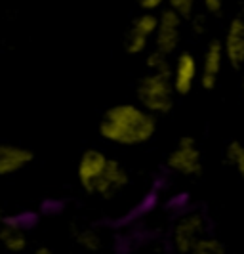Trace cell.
Listing matches in <instances>:
<instances>
[{
  "mask_svg": "<svg viewBox=\"0 0 244 254\" xmlns=\"http://www.w3.org/2000/svg\"><path fill=\"white\" fill-rule=\"evenodd\" d=\"M151 40H153V38L140 33L138 29L128 27V31H126V35H124V52H126L128 56H142V54H147Z\"/></svg>",
  "mask_w": 244,
  "mask_h": 254,
  "instance_id": "cell-13",
  "label": "cell"
},
{
  "mask_svg": "<svg viewBox=\"0 0 244 254\" xmlns=\"http://www.w3.org/2000/svg\"><path fill=\"white\" fill-rule=\"evenodd\" d=\"M189 23L193 27L195 35H204L208 29V21H206V13H193V17L189 19Z\"/></svg>",
  "mask_w": 244,
  "mask_h": 254,
  "instance_id": "cell-20",
  "label": "cell"
},
{
  "mask_svg": "<svg viewBox=\"0 0 244 254\" xmlns=\"http://www.w3.org/2000/svg\"><path fill=\"white\" fill-rule=\"evenodd\" d=\"M136 100L143 109H147L156 117L168 115L176 103V92L172 86L170 75H160L151 71L143 75L136 84Z\"/></svg>",
  "mask_w": 244,
  "mask_h": 254,
  "instance_id": "cell-2",
  "label": "cell"
},
{
  "mask_svg": "<svg viewBox=\"0 0 244 254\" xmlns=\"http://www.w3.org/2000/svg\"><path fill=\"white\" fill-rule=\"evenodd\" d=\"M136 4L140 6L142 12H158L164 8L166 0H136Z\"/></svg>",
  "mask_w": 244,
  "mask_h": 254,
  "instance_id": "cell-21",
  "label": "cell"
},
{
  "mask_svg": "<svg viewBox=\"0 0 244 254\" xmlns=\"http://www.w3.org/2000/svg\"><path fill=\"white\" fill-rule=\"evenodd\" d=\"M37 254H51V249L50 247H37Z\"/></svg>",
  "mask_w": 244,
  "mask_h": 254,
  "instance_id": "cell-23",
  "label": "cell"
},
{
  "mask_svg": "<svg viewBox=\"0 0 244 254\" xmlns=\"http://www.w3.org/2000/svg\"><path fill=\"white\" fill-rule=\"evenodd\" d=\"M166 168L183 178H195L202 174V153L198 149L195 138L191 136L180 138L176 147L168 153Z\"/></svg>",
  "mask_w": 244,
  "mask_h": 254,
  "instance_id": "cell-3",
  "label": "cell"
},
{
  "mask_svg": "<svg viewBox=\"0 0 244 254\" xmlns=\"http://www.w3.org/2000/svg\"><path fill=\"white\" fill-rule=\"evenodd\" d=\"M196 4H198V0H166L164 6L178 13L183 21H189L193 17V13L196 12Z\"/></svg>",
  "mask_w": 244,
  "mask_h": 254,
  "instance_id": "cell-19",
  "label": "cell"
},
{
  "mask_svg": "<svg viewBox=\"0 0 244 254\" xmlns=\"http://www.w3.org/2000/svg\"><path fill=\"white\" fill-rule=\"evenodd\" d=\"M223 64H225V58H223V44L218 38H212L204 48L202 54V60L198 65V82L200 86L210 92L218 86L219 75L223 71Z\"/></svg>",
  "mask_w": 244,
  "mask_h": 254,
  "instance_id": "cell-8",
  "label": "cell"
},
{
  "mask_svg": "<svg viewBox=\"0 0 244 254\" xmlns=\"http://www.w3.org/2000/svg\"><path fill=\"white\" fill-rule=\"evenodd\" d=\"M156 25H158V15L154 12H142L140 15L134 17V21L130 23V27L138 29L140 33L147 35V37L153 38L154 31H156Z\"/></svg>",
  "mask_w": 244,
  "mask_h": 254,
  "instance_id": "cell-17",
  "label": "cell"
},
{
  "mask_svg": "<svg viewBox=\"0 0 244 254\" xmlns=\"http://www.w3.org/2000/svg\"><path fill=\"white\" fill-rule=\"evenodd\" d=\"M145 67H147V71H151V73L170 75V73H172V60H170L168 54L153 48L151 52L147 50V56H145Z\"/></svg>",
  "mask_w": 244,
  "mask_h": 254,
  "instance_id": "cell-15",
  "label": "cell"
},
{
  "mask_svg": "<svg viewBox=\"0 0 244 254\" xmlns=\"http://www.w3.org/2000/svg\"><path fill=\"white\" fill-rule=\"evenodd\" d=\"M35 161V151L17 143H0V178L13 176Z\"/></svg>",
  "mask_w": 244,
  "mask_h": 254,
  "instance_id": "cell-11",
  "label": "cell"
},
{
  "mask_svg": "<svg viewBox=\"0 0 244 254\" xmlns=\"http://www.w3.org/2000/svg\"><path fill=\"white\" fill-rule=\"evenodd\" d=\"M241 88H243V98H244V76H243V82H241Z\"/></svg>",
  "mask_w": 244,
  "mask_h": 254,
  "instance_id": "cell-24",
  "label": "cell"
},
{
  "mask_svg": "<svg viewBox=\"0 0 244 254\" xmlns=\"http://www.w3.org/2000/svg\"><path fill=\"white\" fill-rule=\"evenodd\" d=\"M225 253V245L219 241L214 235H202L198 241L195 243L191 254H223Z\"/></svg>",
  "mask_w": 244,
  "mask_h": 254,
  "instance_id": "cell-16",
  "label": "cell"
},
{
  "mask_svg": "<svg viewBox=\"0 0 244 254\" xmlns=\"http://www.w3.org/2000/svg\"><path fill=\"white\" fill-rule=\"evenodd\" d=\"M75 239H77V243L82 247V249H86V251H90V253L99 251V249H101V245H103L99 233H98V231H94V229H90V228L78 229L77 233H75Z\"/></svg>",
  "mask_w": 244,
  "mask_h": 254,
  "instance_id": "cell-18",
  "label": "cell"
},
{
  "mask_svg": "<svg viewBox=\"0 0 244 254\" xmlns=\"http://www.w3.org/2000/svg\"><path fill=\"white\" fill-rule=\"evenodd\" d=\"M208 229V222L202 212H187L178 222L174 224L172 229V245L180 254H191L195 243L198 241Z\"/></svg>",
  "mask_w": 244,
  "mask_h": 254,
  "instance_id": "cell-4",
  "label": "cell"
},
{
  "mask_svg": "<svg viewBox=\"0 0 244 254\" xmlns=\"http://www.w3.org/2000/svg\"><path fill=\"white\" fill-rule=\"evenodd\" d=\"M130 184H132V178H130L128 168L122 165L120 161L109 157L105 170H103L101 176L96 180V184H94L92 195L99 197L103 201H113L126 188H130Z\"/></svg>",
  "mask_w": 244,
  "mask_h": 254,
  "instance_id": "cell-5",
  "label": "cell"
},
{
  "mask_svg": "<svg viewBox=\"0 0 244 254\" xmlns=\"http://www.w3.org/2000/svg\"><path fill=\"white\" fill-rule=\"evenodd\" d=\"M223 58L231 69L241 71L244 67V17H233L223 38Z\"/></svg>",
  "mask_w": 244,
  "mask_h": 254,
  "instance_id": "cell-10",
  "label": "cell"
},
{
  "mask_svg": "<svg viewBox=\"0 0 244 254\" xmlns=\"http://www.w3.org/2000/svg\"><path fill=\"white\" fill-rule=\"evenodd\" d=\"M181 35H183V19L164 6L158 13V25L153 35L154 48L168 56H174L180 48Z\"/></svg>",
  "mask_w": 244,
  "mask_h": 254,
  "instance_id": "cell-6",
  "label": "cell"
},
{
  "mask_svg": "<svg viewBox=\"0 0 244 254\" xmlns=\"http://www.w3.org/2000/svg\"><path fill=\"white\" fill-rule=\"evenodd\" d=\"M241 15H243V17H244V4H243V13H241Z\"/></svg>",
  "mask_w": 244,
  "mask_h": 254,
  "instance_id": "cell-25",
  "label": "cell"
},
{
  "mask_svg": "<svg viewBox=\"0 0 244 254\" xmlns=\"http://www.w3.org/2000/svg\"><path fill=\"white\" fill-rule=\"evenodd\" d=\"M223 161L225 165L237 170V174L244 178V143L239 140H233L227 143L225 153H223Z\"/></svg>",
  "mask_w": 244,
  "mask_h": 254,
  "instance_id": "cell-14",
  "label": "cell"
},
{
  "mask_svg": "<svg viewBox=\"0 0 244 254\" xmlns=\"http://www.w3.org/2000/svg\"><path fill=\"white\" fill-rule=\"evenodd\" d=\"M0 245L8 253H23L29 245L23 216L2 218L0 222Z\"/></svg>",
  "mask_w": 244,
  "mask_h": 254,
  "instance_id": "cell-12",
  "label": "cell"
},
{
  "mask_svg": "<svg viewBox=\"0 0 244 254\" xmlns=\"http://www.w3.org/2000/svg\"><path fill=\"white\" fill-rule=\"evenodd\" d=\"M172 86L176 96H189L198 80V60L191 52H180L172 62Z\"/></svg>",
  "mask_w": 244,
  "mask_h": 254,
  "instance_id": "cell-7",
  "label": "cell"
},
{
  "mask_svg": "<svg viewBox=\"0 0 244 254\" xmlns=\"http://www.w3.org/2000/svg\"><path fill=\"white\" fill-rule=\"evenodd\" d=\"M0 222H2V214H0Z\"/></svg>",
  "mask_w": 244,
  "mask_h": 254,
  "instance_id": "cell-26",
  "label": "cell"
},
{
  "mask_svg": "<svg viewBox=\"0 0 244 254\" xmlns=\"http://www.w3.org/2000/svg\"><path fill=\"white\" fill-rule=\"evenodd\" d=\"M107 161H109L107 153L98 149V147L84 149V153L80 155L77 165V182L84 193L92 195L94 184H96V180L101 176V172L107 166Z\"/></svg>",
  "mask_w": 244,
  "mask_h": 254,
  "instance_id": "cell-9",
  "label": "cell"
},
{
  "mask_svg": "<svg viewBox=\"0 0 244 254\" xmlns=\"http://www.w3.org/2000/svg\"><path fill=\"white\" fill-rule=\"evenodd\" d=\"M210 15H219L223 10V0H198Z\"/></svg>",
  "mask_w": 244,
  "mask_h": 254,
  "instance_id": "cell-22",
  "label": "cell"
},
{
  "mask_svg": "<svg viewBox=\"0 0 244 254\" xmlns=\"http://www.w3.org/2000/svg\"><path fill=\"white\" fill-rule=\"evenodd\" d=\"M158 128L156 115L140 103L122 102L109 107L99 119V138L118 147H138L153 140Z\"/></svg>",
  "mask_w": 244,
  "mask_h": 254,
  "instance_id": "cell-1",
  "label": "cell"
}]
</instances>
